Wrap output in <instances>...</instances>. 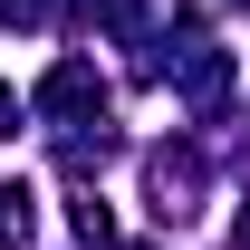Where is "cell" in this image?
Here are the masks:
<instances>
[{"instance_id":"6da1fadb","label":"cell","mask_w":250,"mask_h":250,"mask_svg":"<svg viewBox=\"0 0 250 250\" xmlns=\"http://www.w3.org/2000/svg\"><path fill=\"white\" fill-rule=\"evenodd\" d=\"M39 106H48V116H77V106H106V87H96V67H87V58H67V67H48Z\"/></svg>"},{"instance_id":"7a4b0ae2","label":"cell","mask_w":250,"mask_h":250,"mask_svg":"<svg viewBox=\"0 0 250 250\" xmlns=\"http://www.w3.org/2000/svg\"><path fill=\"white\" fill-rule=\"evenodd\" d=\"M29 202H39L29 183H0V231H10V241H29V221H39Z\"/></svg>"},{"instance_id":"3957f363","label":"cell","mask_w":250,"mask_h":250,"mask_svg":"<svg viewBox=\"0 0 250 250\" xmlns=\"http://www.w3.org/2000/svg\"><path fill=\"white\" fill-rule=\"evenodd\" d=\"M67 221H77V231H87V241H116V212H106V202H96V192H77V202H67Z\"/></svg>"},{"instance_id":"277c9868","label":"cell","mask_w":250,"mask_h":250,"mask_svg":"<svg viewBox=\"0 0 250 250\" xmlns=\"http://www.w3.org/2000/svg\"><path fill=\"white\" fill-rule=\"evenodd\" d=\"M0 20H10V29H29V20H48V0H0Z\"/></svg>"},{"instance_id":"5b68a950","label":"cell","mask_w":250,"mask_h":250,"mask_svg":"<svg viewBox=\"0 0 250 250\" xmlns=\"http://www.w3.org/2000/svg\"><path fill=\"white\" fill-rule=\"evenodd\" d=\"M0 135H20V96H10V87H0Z\"/></svg>"}]
</instances>
